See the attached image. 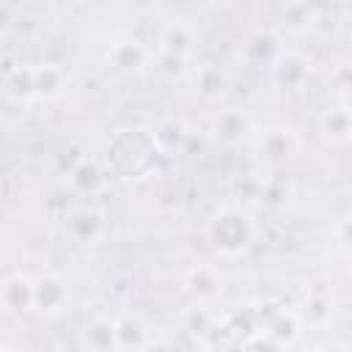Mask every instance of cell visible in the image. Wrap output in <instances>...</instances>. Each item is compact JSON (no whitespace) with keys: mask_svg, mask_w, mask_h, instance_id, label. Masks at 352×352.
Returning a JSON list of instances; mask_svg holds the SVG:
<instances>
[{"mask_svg":"<svg viewBox=\"0 0 352 352\" xmlns=\"http://www.w3.org/2000/svg\"><path fill=\"white\" fill-rule=\"evenodd\" d=\"M261 151H264V157L270 162H283L294 151V140H292V135L286 129H270L261 138Z\"/></svg>","mask_w":352,"mask_h":352,"instance_id":"obj_9","label":"cell"},{"mask_svg":"<svg viewBox=\"0 0 352 352\" xmlns=\"http://www.w3.org/2000/svg\"><path fill=\"white\" fill-rule=\"evenodd\" d=\"M206 236L214 245V250H220L226 256H236L253 242V223L242 209H234V206L231 209H220L209 220Z\"/></svg>","mask_w":352,"mask_h":352,"instance_id":"obj_1","label":"cell"},{"mask_svg":"<svg viewBox=\"0 0 352 352\" xmlns=\"http://www.w3.org/2000/svg\"><path fill=\"white\" fill-rule=\"evenodd\" d=\"M33 300H36V308H41V311H58L69 300L66 283L55 275H44V278L33 280Z\"/></svg>","mask_w":352,"mask_h":352,"instance_id":"obj_3","label":"cell"},{"mask_svg":"<svg viewBox=\"0 0 352 352\" xmlns=\"http://www.w3.org/2000/svg\"><path fill=\"white\" fill-rule=\"evenodd\" d=\"M349 138H352V132H349Z\"/></svg>","mask_w":352,"mask_h":352,"instance_id":"obj_25","label":"cell"},{"mask_svg":"<svg viewBox=\"0 0 352 352\" xmlns=\"http://www.w3.org/2000/svg\"><path fill=\"white\" fill-rule=\"evenodd\" d=\"M214 138L226 146H236L248 132H250V121L242 110H223L217 118H214V126H212Z\"/></svg>","mask_w":352,"mask_h":352,"instance_id":"obj_2","label":"cell"},{"mask_svg":"<svg viewBox=\"0 0 352 352\" xmlns=\"http://www.w3.org/2000/svg\"><path fill=\"white\" fill-rule=\"evenodd\" d=\"M82 346H88V349H116L118 346L116 322H110V319H94L91 324H85Z\"/></svg>","mask_w":352,"mask_h":352,"instance_id":"obj_7","label":"cell"},{"mask_svg":"<svg viewBox=\"0 0 352 352\" xmlns=\"http://www.w3.org/2000/svg\"><path fill=\"white\" fill-rule=\"evenodd\" d=\"M338 239L346 250H352V217H346L341 226H338Z\"/></svg>","mask_w":352,"mask_h":352,"instance_id":"obj_23","label":"cell"},{"mask_svg":"<svg viewBox=\"0 0 352 352\" xmlns=\"http://www.w3.org/2000/svg\"><path fill=\"white\" fill-rule=\"evenodd\" d=\"M330 311H333V300L314 292L308 300H305V319L314 322V324H322L324 319H330Z\"/></svg>","mask_w":352,"mask_h":352,"instance_id":"obj_17","label":"cell"},{"mask_svg":"<svg viewBox=\"0 0 352 352\" xmlns=\"http://www.w3.org/2000/svg\"><path fill=\"white\" fill-rule=\"evenodd\" d=\"M217 286H220V280H217V272H214L212 267H195V270L187 272V289H190L198 300L214 297V294H217Z\"/></svg>","mask_w":352,"mask_h":352,"instance_id":"obj_12","label":"cell"},{"mask_svg":"<svg viewBox=\"0 0 352 352\" xmlns=\"http://www.w3.org/2000/svg\"><path fill=\"white\" fill-rule=\"evenodd\" d=\"M3 305H6V311H14V314L30 311L36 305V300H33V280H28L22 275H8L3 280Z\"/></svg>","mask_w":352,"mask_h":352,"instance_id":"obj_4","label":"cell"},{"mask_svg":"<svg viewBox=\"0 0 352 352\" xmlns=\"http://www.w3.org/2000/svg\"><path fill=\"white\" fill-rule=\"evenodd\" d=\"M305 77H308V63H305L302 58H297V55H286V58H280L278 66H275V80H278L280 85H286V88L302 85Z\"/></svg>","mask_w":352,"mask_h":352,"instance_id":"obj_11","label":"cell"},{"mask_svg":"<svg viewBox=\"0 0 352 352\" xmlns=\"http://www.w3.org/2000/svg\"><path fill=\"white\" fill-rule=\"evenodd\" d=\"M162 52L187 58V55L192 52V33H190L184 25H179V22L168 25L165 33H162Z\"/></svg>","mask_w":352,"mask_h":352,"instance_id":"obj_14","label":"cell"},{"mask_svg":"<svg viewBox=\"0 0 352 352\" xmlns=\"http://www.w3.org/2000/svg\"><path fill=\"white\" fill-rule=\"evenodd\" d=\"M346 99H349V110H352V88L346 91Z\"/></svg>","mask_w":352,"mask_h":352,"instance_id":"obj_24","label":"cell"},{"mask_svg":"<svg viewBox=\"0 0 352 352\" xmlns=\"http://www.w3.org/2000/svg\"><path fill=\"white\" fill-rule=\"evenodd\" d=\"M184 60L182 55H170V52H160V60H157V69L165 74V77H182L184 74Z\"/></svg>","mask_w":352,"mask_h":352,"instance_id":"obj_20","label":"cell"},{"mask_svg":"<svg viewBox=\"0 0 352 352\" xmlns=\"http://www.w3.org/2000/svg\"><path fill=\"white\" fill-rule=\"evenodd\" d=\"M104 228V220L99 212L94 209H80L69 217V234L77 239V242H94Z\"/></svg>","mask_w":352,"mask_h":352,"instance_id":"obj_6","label":"cell"},{"mask_svg":"<svg viewBox=\"0 0 352 352\" xmlns=\"http://www.w3.org/2000/svg\"><path fill=\"white\" fill-rule=\"evenodd\" d=\"M195 91L204 99H220L226 94V74L217 66H201L195 72Z\"/></svg>","mask_w":352,"mask_h":352,"instance_id":"obj_8","label":"cell"},{"mask_svg":"<svg viewBox=\"0 0 352 352\" xmlns=\"http://www.w3.org/2000/svg\"><path fill=\"white\" fill-rule=\"evenodd\" d=\"M275 52V36L272 33H256L250 41H248V55L253 60H270V55Z\"/></svg>","mask_w":352,"mask_h":352,"instance_id":"obj_18","label":"cell"},{"mask_svg":"<svg viewBox=\"0 0 352 352\" xmlns=\"http://www.w3.org/2000/svg\"><path fill=\"white\" fill-rule=\"evenodd\" d=\"M182 129H184V126L176 124V121H168L165 126H160V138H168V148H173V146L182 143V138H173V132H182Z\"/></svg>","mask_w":352,"mask_h":352,"instance_id":"obj_22","label":"cell"},{"mask_svg":"<svg viewBox=\"0 0 352 352\" xmlns=\"http://www.w3.org/2000/svg\"><path fill=\"white\" fill-rule=\"evenodd\" d=\"M184 330L190 336H204L212 330V316L204 311V308H190L184 314Z\"/></svg>","mask_w":352,"mask_h":352,"instance_id":"obj_19","label":"cell"},{"mask_svg":"<svg viewBox=\"0 0 352 352\" xmlns=\"http://www.w3.org/2000/svg\"><path fill=\"white\" fill-rule=\"evenodd\" d=\"M107 58H110V63L116 66V69H121V72H138L143 63H146V47L138 41V38H118L113 47H110V52H107Z\"/></svg>","mask_w":352,"mask_h":352,"instance_id":"obj_5","label":"cell"},{"mask_svg":"<svg viewBox=\"0 0 352 352\" xmlns=\"http://www.w3.org/2000/svg\"><path fill=\"white\" fill-rule=\"evenodd\" d=\"M322 129L330 140H346L352 132V110L349 107H336L322 116Z\"/></svg>","mask_w":352,"mask_h":352,"instance_id":"obj_13","label":"cell"},{"mask_svg":"<svg viewBox=\"0 0 352 352\" xmlns=\"http://www.w3.org/2000/svg\"><path fill=\"white\" fill-rule=\"evenodd\" d=\"M72 182L80 187V190H91L96 182H99V170L94 168V165H88V162H82L74 173H72Z\"/></svg>","mask_w":352,"mask_h":352,"instance_id":"obj_21","label":"cell"},{"mask_svg":"<svg viewBox=\"0 0 352 352\" xmlns=\"http://www.w3.org/2000/svg\"><path fill=\"white\" fill-rule=\"evenodd\" d=\"M300 330V322L294 314H286V311H278L270 322H267V336L272 338V344H286L297 336Z\"/></svg>","mask_w":352,"mask_h":352,"instance_id":"obj_16","label":"cell"},{"mask_svg":"<svg viewBox=\"0 0 352 352\" xmlns=\"http://www.w3.org/2000/svg\"><path fill=\"white\" fill-rule=\"evenodd\" d=\"M116 333H118V349H129V346H148V330L140 319L124 316L116 322Z\"/></svg>","mask_w":352,"mask_h":352,"instance_id":"obj_10","label":"cell"},{"mask_svg":"<svg viewBox=\"0 0 352 352\" xmlns=\"http://www.w3.org/2000/svg\"><path fill=\"white\" fill-rule=\"evenodd\" d=\"M33 80H36V94L41 96H58L63 91V72L55 63H44L38 69H33Z\"/></svg>","mask_w":352,"mask_h":352,"instance_id":"obj_15","label":"cell"}]
</instances>
